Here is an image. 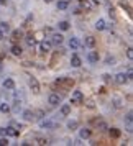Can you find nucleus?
Returning a JSON list of instances; mask_svg holds the SVG:
<instances>
[{"label":"nucleus","mask_w":133,"mask_h":146,"mask_svg":"<svg viewBox=\"0 0 133 146\" xmlns=\"http://www.w3.org/2000/svg\"><path fill=\"white\" fill-rule=\"evenodd\" d=\"M48 104L51 107H56L61 104V95H58V94H49V97H48Z\"/></svg>","instance_id":"7ed1b4c3"},{"label":"nucleus","mask_w":133,"mask_h":146,"mask_svg":"<svg viewBox=\"0 0 133 146\" xmlns=\"http://www.w3.org/2000/svg\"><path fill=\"white\" fill-rule=\"evenodd\" d=\"M58 28H59L61 31H67V30L71 28V25H69V21L63 20V21H59V25H58Z\"/></svg>","instance_id":"412c9836"},{"label":"nucleus","mask_w":133,"mask_h":146,"mask_svg":"<svg viewBox=\"0 0 133 146\" xmlns=\"http://www.w3.org/2000/svg\"><path fill=\"white\" fill-rule=\"evenodd\" d=\"M0 136H5V128H0Z\"/></svg>","instance_id":"f704fd0d"},{"label":"nucleus","mask_w":133,"mask_h":146,"mask_svg":"<svg viewBox=\"0 0 133 146\" xmlns=\"http://www.w3.org/2000/svg\"><path fill=\"white\" fill-rule=\"evenodd\" d=\"M67 44H69V48H71V49H72V51H77V49H79L80 48V43H79V40H77V38H69V41H67Z\"/></svg>","instance_id":"6e6552de"},{"label":"nucleus","mask_w":133,"mask_h":146,"mask_svg":"<svg viewBox=\"0 0 133 146\" xmlns=\"http://www.w3.org/2000/svg\"><path fill=\"white\" fill-rule=\"evenodd\" d=\"M23 118L27 120V121H31L35 118V112L33 110H23Z\"/></svg>","instance_id":"6ab92c4d"},{"label":"nucleus","mask_w":133,"mask_h":146,"mask_svg":"<svg viewBox=\"0 0 133 146\" xmlns=\"http://www.w3.org/2000/svg\"><path fill=\"white\" fill-rule=\"evenodd\" d=\"M115 82H117L118 86H123V84L128 82V76H126L125 72H118L117 76H115Z\"/></svg>","instance_id":"39448f33"},{"label":"nucleus","mask_w":133,"mask_h":146,"mask_svg":"<svg viewBox=\"0 0 133 146\" xmlns=\"http://www.w3.org/2000/svg\"><path fill=\"white\" fill-rule=\"evenodd\" d=\"M3 36H5V33H3V31H2V30H0V41L3 40Z\"/></svg>","instance_id":"c9c22d12"},{"label":"nucleus","mask_w":133,"mask_h":146,"mask_svg":"<svg viewBox=\"0 0 133 146\" xmlns=\"http://www.w3.org/2000/svg\"><path fill=\"white\" fill-rule=\"evenodd\" d=\"M25 41H27V44L30 48H33L35 44H36V40H35L33 36H27V38H25Z\"/></svg>","instance_id":"b1692460"},{"label":"nucleus","mask_w":133,"mask_h":146,"mask_svg":"<svg viewBox=\"0 0 133 146\" xmlns=\"http://www.w3.org/2000/svg\"><path fill=\"white\" fill-rule=\"evenodd\" d=\"M40 126H41V128H46V130H49V128H56V123H54V121H51V120H41Z\"/></svg>","instance_id":"9b49d317"},{"label":"nucleus","mask_w":133,"mask_h":146,"mask_svg":"<svg viewBox=\"0 0 133 146\" xmlns=\"http://www.w3.org/2000/svg\"><path fill=\"white\" fill-rule=\"evenodd\" d=\"M71 66L72 67H80L82 66V59H80L77 54H72V58H71Z\"/></svg>","instance_id":"f8f14e48"},{"label":"nucleus","mask_w":133,"mask_h":146,"mask_svg":"<svg viewBox=\"0 0 133 146\" xmlns=\"http://www.w3.org/2000/svg\"><path fill=\"white\" fill-rule=\"evenodd\" d=\"M79 128V121L77 120H69L67 121V130H77Z\"/></svg>","instance_id":"aec40b11"},{"label":"nucleus","mask_w":133,"mask_h":146,"mask_svg":"<svg viewBox=\"0 0 133 146\" xmlns=\"http://www.w3.org/2000/svg\"><path fill=\"white\" fill-rule=\"evenodd\" d=\"M107 130H108L110 138H120V136H122V131H120L118 128H107Z\"/></svg>","instance_id":"4468645a"},{"label":"nucleus","mask_w":133,"mask_h":146,"mask_svg":"<svg viewBox=\"0 0 133 146\" xmlns=\"http://www.w3.org/2000/svg\"><path fill=\"white\" fill-rule=\"evenodd\" d=\"M35 141H36V145H48V139L43 136H35Z\"/></svg>","instance_id":"a878e982"},{"label":"nucleus","mask_w":133,"mask_h":146,"mask_svg":"<svg viewBox=\"0 0 133 146\" xmlns=\"http://www.w3.org/2000/svg\"><path fill=\"white\" fill-rule=\"evenodd\" d=\"M2 86H3V89H7V90H15V80L7 77V79L2 82Z\"/></svg>","instance_id":"1a4fd4ad"},{"label":"nucleus","mask_w":133,"mask_h":146,"mask_svg":"<svg viewBox=\"0 0 133 146\" xmlns=\"http://www.w3.org/2000/svg\"><path fill=\"white\" fill-rule=\"evenodd\" d=\"M125 121H126V125H128V126H132V121H133V115H132V112H128V113H126Z\"/></svg>","instance_id":"c85d7f7f"},{"label":"nucleus","mask_w":133,"mask_h":146,"mask_svg":"<svg viewBox=\"0 0 133 146\" xmlns=\"http://www.w3.org/2000/svg\"><path fill=\"white\" fill-rule=\"evenodd\" d=\"M28 84H30V89H31L35 94L40 92V82L35 79V77H30V79H28Z\"/></svg>","instance_id":"0eeeda50"},{"label":"nucleus","mask_w":133,"mask_h":146,"mask_svg":"<svg viewBox=\"0 0 133 146\" xmlns=\"http://www.w3.org/2000/svg\"><path fill=\"white\" fill-rule=\"evenodd\" d=\"M95 38L94 36H86V40H84V46H87V48H94L95 46Z\"/></svg>","instance_id":"ddd939ff"},{"label":"nucleus","mask_w":133,"mask_h":146,"mask_svg":"<svg viewBox=\"0 0 133 146\" xmlns=\"http://www.w3.org/2000/svg\"><path fill=\"white\" fill-rule=\"evenodd\" d=\"M79 136H80V139H89L90 136H92V131H90L89 128H80L79 130Z\"/></svg>","instance_id":"9d476101"},{"label":"nucleus","mask_w":133,"mask_h":146,"mask_svg":"<svg viewBox=\"0 0 133 146\" xmlns=\"http://www.w3.org/2000/svg\"><path fill=\"white\" fill-rule=\"evenodd\" d=\"M43 2H46V3H51V2H53V0H43Z\"/></svg>","instance_id":"4c0bfd02"},{"label":"nucleus","mask_w":133,"mask_h":146,"mask_svg":"<svg viewBox=\"0 0 133 146\" xmlns=\"http://www.w3.org/2000/svg\"><path fill=\"white\" fill-rule=\"evenodd\" d=\"M63 41H64V36H63V35L61 33H54V35H51L49 43L54 44V46H59V44H63Z\"/></svg>","instance_id":"f03ea898"},{"label":"nucleus","mask_w":133,"mask_h":146,"mask_svg":"<svg viewBox=\"0 0 133 146\" xmlns=\"http://www.w3.org/2000/svg\"><path fill=\"white\" fill-rule=\"evenodd\" d=\"M105 64L107 66H113V64H115V58H113V56H107L105 58Z\"/></svg>","instance_id":"cd10ccee"},{"label":"nucleus","mask_w":133,"mask_h":146,"mask_svg":"<svg viewBox=\"0 0 133 146\" xmlns=\"http://www.w3.org/2000/svg\"><path fill=\"white\" fill-rule=\"evenodd\" d=\"M12 38L13 40H20V38H23V33H21L20 30H15L13 33H12Z\"/></svg>","instance_id":"bb28decb"},{"label":"nucleus","mask_w":133,"mask_h":146,"mask_svg":"<svg viewBox=\"0 0 133 146\" xmlns=\"http://www.w3.org/2000/svg\"><path fill=\"white\" fill-rule=\"evenodd\" d=\"M99 128H100V131L107 130V123H105V121H100V123H99Z\"/></svg>","instance_id":"473e14b6"},{"label":"nucleus","mask_w":133,"mask_h":146,"mask_svg":"<svg viewBox=\"0 0 133 146\" xmlns=\"http://www.w3.org/2000/svg\"><path fill=\"white\" fill-rule=\"evenodd\" d=\"M10 110H12V108H10V105H8L7 102H2V104H0V112L2 113H10Z\"/></svg>","instance_id":"4be33fe9"},{"label":"nucleus","mask_w":133,"mask_h":146,"mask_svg":"<svg viewBox=\"0 0 133 146\" xmlns=\"http://www.w3.org/2000/svg\"><path fill=\"white\" fill-rule=\"evenodd\" d=\"M82 100H84V94L80 92V90H74L72 95H71V104H76V105H77Z\"/></svg>","instance_id":"f257e3e1"},{"label":"nucleus","mask_w":133,"mask_h":146,"mask_svg":"<svg viewBox=\"0 0 133 146\" xmlns=\"http://www.w3.org/2000/svg\"><path fill=\"white\" fill-rule=\"evenodd\" d=\"M51 46H53V44H51L49 41H41L40 44H38V49H40L41 54H46V53H49Z\"/></svg>","instance_id":"20e7f679"},{"label":"nucleus","mask_w":133,"mask_h":146,"mask_svg":"<svg viewBox=\"0 0 133 146\" xmlns=\"http://www.w3.org/2000/svg\"><path fill=\"white\" fill-rule=\"evenodd\" d=\"M105 28H107L105 20H102V18H99V20L95 21V30H99V31H104Z\"/></svg>","instance_id":"a211bd4d"},{"label":"nucleus","mask_w":133,"mask_h":146,"mask_svg":"<svg viewBox=\"0 0 133 146\" xmlns=\"http://www.w3.org/2000/svg\"><path fill=\"white\" fill-rule=\"evenodd\" d=\"M67 7H69V3H67L66 0H61V2H58V10H66Z\"/></svg>","instance_id":"393cba45"},{"label":"nucleus","mask_w":133,"mask_h":146,"mask_svg":"<svg viewBox=\"0 0 133 146\" xmlns=\"http://www.w3.org/2000/svg\"><path fill=\"white\" fill-rule=\"evenodd\" d=\"M21 110V102L20 100H15V104H13V112H20Z\"/></svg>","instance_id":"c756f323"},{"label":"nucleus","mask_w":133,"mask_h":146,"mask_svg":"<svg viewBox=\"0 0 133 146\" xmlns=\"http://www.w3.org/2000/svg\"><path fill=\"white\" fill-rule=\"evenodd\" d=\"M61 117H67L69 113H71V105L69 104H64V105H61Z\"/></svg>","instance_id":"f3484780"},{"label":"nucleus","mask_w":133,"mask_h":146,"mask_svg":"<svg viewBox=\"0 0 133 146\" xmlns=\"http://www.w3.org/2000/svg\"><path fill=\"white\" fill-rule=\"evenodd\" d=\"M0 5H7V0H0Z\"/></svg>","instance_id":"e433bc0d"},{"label":"nucleus","mask_w":133,"mask_h":146,"mask_svg":"<svg viewBox=\"0 0 133 146\" xmlns=\"http://www.w3.org/2000/svg\"><path fill=\"white\" fill-rule=\"evenodd\" d=\"M18 135V130L15 126H7L5 128V136H17Z\"/></svg>","instance_id":"dca6fc26"},{"label":"nucleus","mask_w":133,"mask_h":146,"mask_svg":"<svg viewBox=\"0 0 133 146\" xmlns=\"http://www.w3.org/2000/svg\"><path fill=\"white\" fill-rule=\"evenodd\" d=\"M10 51H12L13 56H21V54H23V49H21L20 44H13V46L10 48Z\"/></svg>","instance_id":"2eb2a0df"},{"label":"nucleus","mask_w":133,"mask_h":146,"mask_svg":"<svg viewBox=\"0 0 133 146\" xmlns=\"http://www.w3.org/2000/svg\"><path fill=\"white\" fill-rule=\"evenodd\" d=\"M126 58H128V59H133V49H132V48H128V49H126Z\"/></svg>","instance_id":"2f4dec72"},{"label":"nucleus","mask_w":133,"mask_h":146,"mask_svg":"<svg viewBox=\"0 0 133 146\" xmlns=\"http://www.w3.org/2000/svg\"><path fill=\"white\" fill-rule=\"evenodd\" d=\"M0 30H2L3 33H8V31H10V25H8L7 21H2V23H0Z\"/></svg>","instance_id":"5701e85b"},{"label":"nucleus","mask_w":133,"mask_h":146,"mask_svg":"<svg viewBox=\"0 0 133 146\" xmlns=\"http://www.w3.org/2000/svg\"><path fill=\"white\" fill-rule=\"evenodd\" d=\"M87 61H89L90 64H97V62H99V53H97V51H89V53H87Z\"/></svg>","instance_id":"423d86ee"},{"label":"nucleus","mask_w":133,"mask_h":146,"mask_svg":"<svg viewBox=\"0 0 133 146\" xmlns=\"http://www.w3.org/2000/svg\"><path fill=\"white\" fill-rule=\"evenodd\" d=\"M10 145V143H8V138L7 136H2V138H0V146H8Z\"/></svg>","instance_id":"7c9ffc66"},{"label":"nucleus","mask_w":133,"mask_h":146,"mask_svg":"<svg viewBox=\"0 0 133 146\" xmlns=\"http://www.w3.org/2000/svg\"><path fill=\"white\" fill-rule=\"evenodd\" d=\"M104 80H105V82H108V80H110V76H108V74H104Z\"/></svg>","instance_id":"72a5a7b5"}]
</instances>
